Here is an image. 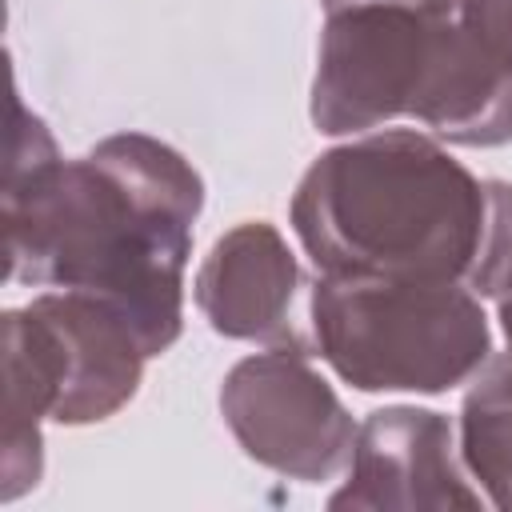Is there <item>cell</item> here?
I'll list each match as a JSON object with an SVG mask.
<instances>
[{
    "label": "cell",
    "mask_w": 512,
    "mask_h": 512,
    "mask_svg": "<svg viewBox=\"0 0 512 512\" xmlns=\"http://www.w3.org/2000/svg\"><path fill=\"white\" fill-rule=\"evenodd\" d=\"M8 280L104 300L144 356L180 336V288L200 176L148 136H112L72 164L56 152L8 180Z\"/></svg>",
    "instance_id": "6da1fadb"
},
{
    "label": "cell",
    "mask_w": 512,
    "mask_h": 512,
    "mask_svg": "<svg viewBox=\"0 0 512 512\" xmlns=\"http://www.w3.org/2000/svg\"><path fill=\"white\" fill-rule=\"evenodd\" d=\"M292 224L324 276L464 280L488 232V184L416 132H384L320 156Z\"/></svg>",
    "instance_id": "7a4b0ae2"
},
{
    "label": "cell",
    "mask_w": 512,
    "mask_h": 512,
    "mask_svg": "<svg viewBox=\"0 0 512 512\" xmlns=\"http://www.w3.org/2000/svg\"><path fill=\"white\" fill-rule=\"evenodd\" d=\"M488 320L460 280L320 276L312 356L364 392H444L488 360Z\"/></svg>",
    "instance_id": "3957f363"
},
{
    "label": "cell",
    "mask_w": 512,
    "mask_h": 512,
    "mask_svg": "<svg viewBox=\"0 0 512 512\" xmlns=\"http://www.w3.org/2000/svg\"><path fill=\"white\" fill-rule=\"evenodd\" d=\"M144 348L96 296H40L8 312V428L20 416L60 424L104 420L140 384Z\"/></svg>",
    "instance_id": "277c9868"
},
{
    "label": "cell",
    "mask_w": 512,
    "mask_h": 512,
    "mask_svg": "<svg viewBox=\"0 0 512 512\" xmlns=\"http://www.w3.org/2000/svg\"><path fill=\"white\" fill-rule=\"evenodd\" d=\"M428 48V0L328 4L312 120L320 132L372 128L412 108Z\"/></svg>",
    "instance_id": "5b68a950"
},
{
    "label": "cell",
    "mask_w": 512,
    "mask_h": 512,
    "mask_svg": "<svg viewBox=\"0 0 512 512\" xmlns=\"http://www.w3.org/2000/svg\"><path fill=\"white\" fill-rule=\"evenodd\" d=\"M296 348L244 360L224 388V412L244 448L296 476H328L352 436L336 396L316 380Z\"/></svg>",
    "instance_id": "8992f818"
},
{
    "label": "cell",
    "mask_w": 512,
    "mask_h": 512,
    "mask_svg": "<svg viewBox=\"0 0 512 512\" xmlns=\"http://www.w3.org/2000/svg\"><path fill=\"white\" fill-rule=\"evenodd\" d=\"M300 272L268 224H244L212 248L196 300L224 336L276 340L312 356V340L292 328V288Z\"/></svg>",
    "instance_id": "52a82bcc"
},
{
    "label": "cell",
    "mask_w": 512,
    "mask_h": 512,
    "mask_svg": "<svg viewBox=\"0 0 512 512\" xmlns=\"http://www.w3.org/2000/svg\"><path fill=\"white\" fill-rule=\"evenodd\" d=\"M464 456L492 488L500 508L512 504V360H496L464 400Z\"/></svg>",
    "instance_id": "ba28073f"
},
{
    "label": "cell",
    "mask_w": 512,
    "mask_h": 512,
    "mask_svg": "<svg viewBox=\"0 0 512 512\" xmlns=\"http://www.w3.org/2000/svg\"><path fill=\"white\" fill-rule=\"evenodd\" d=\"M440 4L484 56H492L500 68H512V0H440Z\"/></svg>",
    "instance_id": "9c48e42d"
},
{
    "label": "cell",
    "mask_w": 512,
    "mask_h": 512,
    "mask_svg": "<svg viewBox=\"0 0 512 512\" xmlns=\"http://www.w3.org/2000/svg\"><path fill=\"white\" fill-rule=\"evenodd\" d=\"M492 296L500 300V320H504V332H508V348H512V260H508V268L500 272V280H496Z\"/></svg>",
    "instance_id": "30bf717a"
}]
</instances>
